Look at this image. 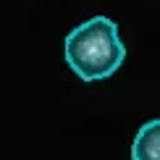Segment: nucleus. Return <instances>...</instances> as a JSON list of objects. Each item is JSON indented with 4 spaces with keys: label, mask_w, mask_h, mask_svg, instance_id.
I'll return each instance as SVG.
<instances>
[{
    "label": "nucleus",
    "mask_w": 160,
    "mask_h": 160,
    "mask_svg": "<svg viewBox=\"0 0 160 160\" xmlns=\"http://www.w3.org/2000/svg\"><path fill=\"white\" fill-rule=\"evenodd\" d=\"M63 55L82 82H102L126 61V45L113 18L92 16L66 34Z\"/></svg>",
    "instance_id": "nucleus-1"
},
{
    "label": "nucleus",
    "mask_w": 160,
    "mask_h": 160,
    "mask_svg": "<svg viewBox=\"0 0 160 160\" xmlns=\"http://www.w3.org/2000/svg\"><path fill=\"white\" fill-rule=\"evenodd\" d=\"M131 160H160V118L142 123L131 142Z\"/></svg>",
    "instance_id": "nucleus-2"
}]
</instances>
